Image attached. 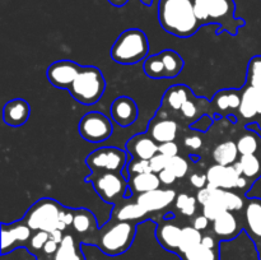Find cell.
I'll return each mask as SVG.
<instances>
[{
    "label": "cell",
    "mask_w": 261,
    "mask_h": 260,
    "mask_svg": "<svg viewBox=\"0 0 261 260\" xmlns=\"http://www.w3.org/2000/svg\"><path fill=\"white\" fill-rule=\"evenodd\" d=\"M64 205L55 199L42 198L36 201L23 217L32 231L53 232L60 229V216Z\"/></svg>",
    "instance_id": "cell-7"
},
{
    "label": "cell",
    "mask_w": 261,
    "mask_h": 260,
    "mask_svg": "<svg viewBox=\"0 0 261 260\" xmlns=\"http://www.w3.org/2000/svg\"><path fill=\"white\" fill-rule=\"evenodd\" d=\"M31 106L25 99L13 98L3 107V120L8 126L19 127L28 121Z\"/></svg>",
    "instance_id": "cell-18"
},
{
    "label": "cell",
    "mask_w": 261,
    "mask_h": 260,
    "mask_svg": "<svg viewBox=\"0 0 261 260\" xmlns=\"http://www.w3.org/2000/svg\"><path fill=\"white\" fill-rule=\"evenodd\" d=\"M227 211H228L227 206L223 203H219V201H209L208 204L203 205V214L211 222L216 221L218 217H221Z\"/></svg>",
    "instance_id": "cell-41"
},
{
    "label": "cell",
    "mask_w": 261,
    "mask_h": 260,
    "mask_svg": "<svg viewBox=\"0 0 261 260\" xmlns=\"http://www.w3.org/2000/svg\"><path fill=\"white\" fill-rule=\"evenodd\" d=\"M201 245L209 247V249H216L219 250V239L216 235H203L201 239Z\"/></svg>",
    "instance_id": "cell-47"
},
{
    "label": "cell",
    "mask_w": 261,
    "mask_h": 260,
    "mask_svg": "<svg viewBox=\"0 0 261 260\" xmlns=\"http://www.w3.org/2000/svg\"><path fill=\"white\" fill-rule=\"evenodd\" d=\"M126 152L132 155V158L138 160H148L154 157L158 153L160 144L153 138H150L147 133L135 134L126 142Z\"/></svg>",
    "instance_id": "cell-16"
},
{
    "label": "cell",
    "mask_w": 261,
    "mask_h": 260,
    "mask_svg": "<svg viewBox=\"0 0 261 260\" xmlns=\"http://www.w3.org/2000/svg\"><path fill=\"white\" fill-rule=\"evenodd\" d=\"M195 14L201 25L217 24V35L227 32L237 36L239 30L246 24L245 19L236 17L234 0H193Z\"/></svg>",
    "instance_id": "cell-3"
},
{
    "label": "cell",
    "mask_w": 261,
    "mask_h": 260,
    "mask_svg": "<svg viewBox=\"0 0 261 260\" xmlns=\"http://www.w3.org/2000/svg\"><path fill=\"white\" fill-rule=\"evenodd\" d=\"M190 184L196 188L198 190L200 189H204L206 185H208V177H206V173H193L190 176Z\"/></svg>",
    "instance_id": "cell-45"
},
{
    "label": "cell",
    "mask_w": 261,
    "mask_h": 260,
    "mask_svg": "<svg viewBox=\"0 0 261 260\" xmlns=\"http://www.w3.org/2000/svg\"><path fill=\"white\" fill-rule=\"evenodd\" d=\"M140 3H142L143 5H145V7H150L153 3V0H139Z\"/></svg>",
    "instance_id": "cell-51"
},
{
    "label": "cell",
    "mask_w": 261,
    "mask_h": 260,
    "mask_svg": "<svg viewBox=\"0 0 261 260\" xmlns=\"http://www.w3.org/2000/svg\"><path fill=\"white\" fill-rule=\"evenodd\" d=\"M178 256L181 260H219V250L209 249L200 244Z\"/></svg>",
    "instance_id": "cell-34"
},
{
    "label": "cell",
    "mask_w": 261,
    "mask_h": 260,
    "mask_svg": "<svg viewBox=\"0 0 261 260\" xmlns=\"http://www.w3.org/2000/svg\"><path fill=\"white\" fill-rule=\"evenodd\" d=\"M209 223H211V221H209L208 218H206L204 214H200V216H196L195 218H194L193 221V226L195 227L198 231L203 232L205 231V229H208L209 227Z\"/></svg>",
    "instance_id": "cell-48"
},
{
    "label": "cell",
    "mask_w": 261,
    "mask_h": 260,
    "mask_svg": "<svg viewBox=\"0 0 261 260\" xmlns=\"http://www.w3.org/2000/svg\"><path fill=\"white\" fill-rule=\"evenodd\" d=\"M212 231L219 240H233L242 231V224L234 216L233 212L227 211L221 217L212 222Z\"/></svg>",
    "instance_id": "cell-21"
},
{
    "label": "cell",
    "mask_w": 261,
    "mask_h": 260,
    "mask_svg": "<svg viewBox=\"0 0 261 260\" xmlns=\"http://www.w3.org/2000/svg\"><path fill=\"white\" fill-rule=\"evenodd\" d=\"M178 133V124L172 119L166 117H154L149 121L147 127V134L155 140L158 144L167 142H175Z\"/></svg>",
    "instance_id": "cell-17"
},
{
    "label": "cell",
    "mask_w": 261,
    "mask_h": 260,
    "mask_svg": "<svg viewBox=\"0 0 261 260\" xmlns=\"http://www.w3.org/2000/svg\"><path fill=\"white\" fill-rule=\"evenodd\" d=\"M33 231L23 219L13 223H2V255L10 254L15 249L27 247Z\"/></svg>",
    "instance_id": "cell-11"
},
{
    "label": "cell",
    "mask_w": 261,
    "mask_h": 260,
    "mask_svg": "<svg viewBox=\"0 0 261 260\" xmlns=\"http://www.w3.org/2000/svg\"><path fill=\"white\" fill-rule=\"evenodd\" d=\"M138 222L110 219L107 224L99 227L83 244L96 245L103 254L117 256L126 252L137 235Z\"/></svg>",
    "instance_id": "cell-2"
},
{
    "label": "cell",
    "mask_w": 261,
    "mask_h": 260,
    "mask_svg": "<svg viewBox=\"0 0 261 260\" xmlns=\"http://www.w3.org/2000/svg\"><path fill=\"white\" fill-rule=\"evenodd\" d=\"M160 54L162 56L163 64H165L166 79L176 78L182 71L184 66H185L184 59L181 58V55L177 51L170 50V48H166V50L161 51Z\"/></svg>",
    "instance_id": "cell-30"
},
{
    "label": "cell",
    "mask_w": 261,
    "mask_h": 260,
    "mask_svg": "<svg viewBox=\"0 0 261 260\" xmlns=\"http://www.w3.org/2000/svg\"><path fill=\"white\" fill-rule=\"evenodd\" d=\"M176 191L172 189H157L148 193L135 195V201L140 204L148 213L160 212L170 206L176 200Z\"/></svg>",
    "instance_id": "cell-14"
},
{
    "label": "cell",
    "mask_w": 261,
    "mask_h": 260,
    "mask_svg": "<svg viewBox=\"0 0 261 260\" xmlns=\"http://www.w3.org/2000/svg\"><path fill=\"white\" fill-rule=\"evenodd\" d=\"M107 2H109L111 5H114V7L121 8V7H125V5L129 3V0H107Z\"/></svg>",
    "instance_id": "cell-50"
},
{
    "label": "cell",
    "mask_w": 261,
    "mask_h": 260,
    "mask_svg": "<svg viewBox=\"0 0 261 260\" xmlns=\"http://www.w3.org/2000/svg\"><path fill=\"white\" fill-rule=\"evenodd\" d=\"M206 177H208V185L223 189V190L237 189V190H244L245 193H247V190H250V188L254 185L237 171L234 165L223 166L216 163L208 168Z\"/></svg>",
    "instance_id": "cell-10"
},
{
    "label": "cell",
    "mask_w": 261,
    "mask_h": 260,
    "mask_svg": "<svg viewBox=\"0 0 261 260\" xmlns=\"http://www.w3.org/2000/svg\"><path fill=\"white\" fill-rule=\"evenodd\" d=\"M86 183L92 184L97 195L107 204L119 205L125 201V194L129 189V181L121 172H91Z\"/></svg>",
    "instance_id": "cell-6"
},
{
    "label": "cell",
    "mask_w": 261,
    "mask_h": 260,
    "mask_svg": "<svg viewBox=\"0 0 261 260\" xmlns=\"http://www.w3.org/2000/svg\"><path fill=\"white\" fill-rule=\"evenodd\" d=\"M129 181V188L134 193V195L148 193V191L157 190L161 188L162 183L160 180V176L155 172H145L139 175H133L127 178Z\"/></svg>",
    "instance_id": "cell-25"
},
{
    "label": "cell",
    "mask_w": 261,
    "mask_h": 260,
    "mask_svg": "<svg viewBox=\"0 0 261 260\" xmlns=\"http://www.w3.org/2000/svg\"><path fill=\"white\" fill-rule=\"evenodd\" d=\"M236 144L240 155L255 154L261 152V137L255 130L247 129V132L239 138Z\"/></svg>",
    "instance_id": "cell-31"
},
{
    "label": "cell",
    "mask_w": 261,
    "mask_h": 260,
    "mask_svg": "<svg viewBox=\"0 0 261 260\" xmlns=\"http://www.w3.org/2000/svg\"><path fill=\"white\" fill-rule=\"evenodd\" d=\"M79 135L88 143L106 142L114 133V125L105 114L98 111L87 112L78 124Z\"/></svg>",
    "instance_id": "cell-9"
},
{
    "label": "cell",
    "mask_w": 261,
    "mask_h": 260,
    "mask_svg": "<svg viewBox=\"0 0 261 260\" xmlns=\"http://www.w3.org/2000/svg\"><path fill=\"white\" fill-rule=\"evenodd\" d=\"M126 177L129 178L133 175H139V173L153 172L150 167V162L148 160H138V158H132L127 163L126 168Z\"/></svg>",
    "instance_id": "cell-39"
},
{
    "label": "cell",
    "mask_w": 261,
    "mask_h": 260,
    "mask_svg": "<svg viewBox=\"0 0 261 260\" xmlns=\"http://www.w3.org/2000/svg\"><path fill=\"white\" fill-rule=\"evenodd\" d=\"M162 222L163 223L158 224L155 237L163 249L176 254L181 244L182 227L173 223V219H163Z\"/></svg>",
    "instance_id": "cell-19"
},
{
    "label": "cell",
    "mask_w": 261,
    "mask_h": 260,
    "mask_svg": "<svg viewBox=\"0 0 261 260\" xmlns=\"http://www.w3.org/2000/svg\"><path fill=\"white\" fill-rule=\"evenodd\" d=\"M71 228L76 235L82 236V244L99 228V223L91 211L86 208L74 209V219Z\"/></svg>",
    "instance_id": "cell-22"
},
{
    "label": "cell",
    "mask_w": 261,
    "mask_h": 260,
    "mask_svg": "<svg viewBox=\"0 0 261 260\" xmlns=\"http://www.w3.org/2000/svg\"><path fill=\"white\" fill-rule=\"evenodd\" d=\"M168 161H170V158L166 157V155H163V154H161V153H157L154 157L150 158L149 160L150 167H152L153 172L158 173V172H161L162 170H165V168H167Z\"/></svg>",
    "instance_id": "cell-43"
},
{
    "label": "cell",
    "mask_w": 261,
    "mask_h": 260,
    "mask_svg": "<svg viewBox=\"0 0 261 260\" xmlns=\"http://www.w3.org/2000/svg\"><path fill=\"white\" fill-rule=\"evenodd\" d=\"M246 83L254 87H261V55L252 56L247 65Z\"/></svg>",
    "instance_id": "cell-35"
},
{
    "label": "cell",
    "mask_w": 261,
    "mask_h": 260,
    "mask_svg": "<svg viewBox=\"0 0 261 260\" xmlns=\"http://www.w3.org/2000/svg\"><path fill=\"white\" fill-rule=\"evenodd\" d=\"M132 155L116 147H101L89 153L86 165L91 172H124Z\"/></svg>",
    "instance_id": "cell-8"
},
{
    "label": "cell",
    "mask_w": 261,
    "mask_h": 260,
    "mask_svg": "<svg viewBox=\"0 0 261 260\" xmlns=\"http://www.w3.org/2000/svg\"><path fill=\"white\" fill-rule=\"evenodd\" d=\"M167 168L172 171L176 177L182 178L189 172V162L185 158L181 157V155H175V157L170 158Z\"/></svg>",
    "instance_id": "cell-40"
},
{
    "label": "cell",
    "mask_w": 261,
    "mask_h": 260,
    "mask_svg": "<svg viewBox=\"0 0 261 260\" xmlns=\"http://www.w3.org/2000/svg\"><path fill=\"white\" fill-rule=\"evenodd\" d=\"M158 176H160V180L161 183H162V185L165 186L173 185V184L176 183V180H177V177L173 175L172 171L168 170V168H165V170H162L161 172H158Z\"/></svg>",
    "instance_id": "cell-46"
},
{
    "label": "cell",
    "mask_w": 261,
    "mask_h": 260,
    "mask_svg": "<svg viewBox=\"0 0 261 260\" xmlns=\"http://www.w3.org/2000/svg\"><path fill=\"white\" fill-rule=\"evenodd\" d=\"M111 117L117 125L122 127L134 124L139 115L137 102L127 96H119L111 103Z\"/></svg>",
    "instance_id": "cell-15"
},
{
    "label": "cell",
    "mask_w": 261,
    "mask_h": 260,
    "mask_svg": "<svg viewBox=\"0 0 261 260\" xmlns=\"http://www.w3.org/2000/svg\"><path fill=\"white\" fill-rule=\"evenodd\" d=\"M205 98H196L195 96H193L191 98H189L185 103L181 107L180 112L182 114V116L185 117L186 120H190V121H194V120H198L199 117L201 116V112H199V103L204 101Z\"/></svg>",
    "instance_id": "cell-37"
},
{
    "label": "cell",
    "mask_w": 261,
    "mask_h": 260,
    "mask_svg": "<svg viewBox=\"0 0 261 260\" xmlns=\"http://www.w3.org/2000/svg\"><path fill=\"white\" fill-rule=\"evenodd\" d=\"M106 89V79L97 66H82L81 71L74 79L68 92L79 103L91 105L97 103L103 96Z\"/></svg>",
    "instance_id": "cell-5"
},
{
    "label": "cell",
    "mask_w": 261,
    "mask_h": 260,
    "mask_svg": "<svg viewBox=\"0 0 261 260\" xmlns=\"http://www.w3.org/2000/svg\"><path fill=\"white\" fill-rule=\"evenodd\" d=\"M193 96V92H191V89L188 86L176 84V86H171L166 91V93L163 94L162 105L163 106L167 105L170 109L175 110V111H180L182 105Z\"/></svg>",
    "instance_id": "cell-27"
},
{
    "label": "cell",
    "mask_w": 261,
    "mask_h": 260,
    "mask_svg": "<svg viewBox=\"0 0 261 260\" xmlns=\"http://www.w3.org/2000/svg\"><path fill=\"white\" fill-rule=\"evenodd\" d=\"M242 228L254 242L259 260H261V198L246 199Z\"/></svg>",
    "instance_id": "cell-12"
},
{
    "label": "cell",
    "mask_w": 261,
    "mask_h": 260,
    "mask_svg": "<svg viewBox=\"0 0 261 260\" xmlns=\"http://www.w3.org/2000/svg\"><path fill=\"white\" fill-rule=\"evenodd\" d=\"M144 73L145 75L152 79H166V69L163 64L161 54L148 56L144 60Z\"/></svg>",
    "instance_id": "cell-33"
},
{
    "label": "cell",
    "mask_w": 261,
    "mask_h": 260,
    "mask_svg": "<svg viewBox=\"0 0 261 260\" xmlns=\"http://www.w3.org/2000/svg\"><path fill=\"white\" fill-rule=\"evenodd\" d=\"M212 105L217 114L234 116V111H239L241 105V92L240 89H221L212 98Z\"/></svg>",
    "instance_id": "cell-20"
},
{
    "label": "cell",
    "mask_w": 261,
    "mask_h": 260,
    "mask_svg": "<svg viewBox=\"0 0 261 260\" xmlns=\"http://www.w3.org/2000/svg\"><path fill=\"white\" fill-rule=\"evenodd\" d=\"M176 208L186 217H191L195 214L196 212V204H198V200L194 196L189 195V194H178L176 196Z\"/></svg>",
    "instance_id": "cell-36"
},
{
    "label": "cell",
    "mask_w": 261,
    "mask_h": 260,
    "mask_svg": "<svg viewBox=\"0 0 261 260\" xmlns=\"http://www.w3.org/2000/svg\"><path fill=\"white\" fill-rule=\"evenodd\" d=\"M185 145L191 150H196L203 145V140H201L200 137L198 135H191V137H188L185 139Z\"/></svg>",
    "instance_id": "cell-49"
},
{
    "label": "cell",
    "mask_w": 261,
    "mask_h": 260,
    "mask_svg": "<svg viewBox=\"0 0 261 260\" xmlns=\"http://www.w3.org/2000/svg\"><path fill=\"white\" fill-rule=\"evenodd\" d=\"M149 41L139 28H129L120 33L110 50L112 60L121 65H134L148 58Z\"/></svg>",
    "instance_id": "cell-4"
},
{
    "label": "cell",
    "mask_w": 261,
    "mask_h": 260,
    "mask_svg": "<svg viewBox=\"0 0 261 260\" xmlns=\"http://www.w3.org/2000/svg\"><path fill=\"white\" fill-rule=\"evenodd\" d=\"M48 239H50V232L33 231V235L32 237H31L27 249L30 250L33 255L38 256V252L42 251L43 246H45L46 242L48 241Z\"/></svg>",
    "instance_id": "cell-38"
},
{
    "label": "cell",
    "mask_w": 261,
    "mask_h": 260,
    "mask_svg": "<svg viewBox=\"0 0 261 260\" xmlns=\"http://www.w3.org/2000/svg\"><path fill=\"white\" fill-rule=\"evenodd\" d=\"M241 105H240L239 114L244 120H247L249 124L255 122L256 117L259 116V111H257V105L255 101L254 94V87L250 84H245L241 89Z\"/></svg>",
    "instance_id": "cell-26"
},
{
    "label": "cell",
    "mask_w": 261,
    "mask_h": 260,
    "mask_svg": "<svg viewBox=\"0 0 261 260\" xmlns=\"http://www.w3.org/2000/svg\"><path fill=\"white\" fill-rule=\"evenodd\" d=\"M255 122H256V124H257V126H259V129L261 130V115H260L259 117H257L256 120H255Z\"/></svg>",
    "instance_id": "cell-52"
},
{
    "label": "cell",
    "mask_w": 261,
    "mask_h": 260,
    "mask_svg": "<svg viewBox=\"0 0 261 260\" xmlns=\"http://www.w3.org/2000/svg\"><path fill=\"white\" fill-rule=\"evenodd\" d=\"M51 260H84L83 252L81 251L79 242L76 241L74 235H64L63 241Z\"/></svg>",
    "instance_id": "cell-28"
},
{
    "label": "cell",
    "mask_w": 261,
    "mask_h": 260,
    "mask_svg": "<svg viewBox=\"0 0 261 260\" xmlns=\"http://www.w3.org/2000/svg\"><path fill=\"white\" fill-rule=\"evenodd\" d=\"M239 148L237 144L232 140H226L221 143L213 149V158L216 163L223 166H231L237 162L239 158Z\"/></svg>",
    "instance_id": "cell-29"
},
{
    "label": "cell",
    "mask_w": 261,
    "mask_h": 260,
    "mask_svg": "<svg viewBox=\"0 0 261 260\" xmlns=\"http://www.w3.org/2000/svg\"><path fill=\"white\" fill-rule=\"evenodd\" d=\"M178 152H180V149H178V145L175 142L162 143V144H160V148H158V153L168 158L178 155Z\"/></svg>",
    "instance_id": "cell-44"
},
{
    "label": "cell",
    "mask_w": 261,
    "mask_h": 260,
    "mask_svg": "<svg viewBox=\"0 0 261 260\" xmlns=\"http://www.w3.org/2000/svg\"><path fill=\"white\" fill-rule=\"evenodd\" d=\"M158 22L170 35L188 38L200 30L193 0H160Z\"/></svg>",
    "instance_id": "cell-1"
},
{
    "label": "cell",
    "mask_w": 261,
    "mask_h": 260,
    "mask_svg": "<svg viewBox=\"0 0 261 260\" xmlns=\"http://www.w3.org/2000/svg\"><path fill=\"white\" fill-rule=\"evenodd\" d=\"M213 121L214 117L209 116L208 114H204L201 115L198 120H195V122L191 124V129L196 130V132L199 133H206L211 129L212 125H213Z\"/></svg>",
    "instance_id": "cell-42"
},
{
    "label": "cell",
    "mask_w": 261,
    "mask_h": 260,
    "mask_svg": "<svg viewBox=\"0 0 261 260\" xmlns=\"http://www.w3.org/2000/svg\"><path fill=\"white\" fill-rule=\"evenodd\" d=\"M234 167L250 183H256L261 177V152L255 154L240 155L239 161L234 163Z\"/></svg>",
    "instance_id": "cell-23"
},
{
    "label": "cell",
    "mask_w": 261,
    "mask_h": 260,
    "mask_svg": "<svg viewBox=\"0 0 261 260\" xmlns=\"http://www.w3.org/2000/svg\"><path fill=\"white\" fill-rule=\"evenodd\" d=\"M129 201L124 204H119L115 206L114 212L111 214V219L115 221H130V222H138L139 223L140 219H145L148 213L138 201Z\"/></svg>",
    "instance_id": "cell-24"
},
{
    "label": "cell",
    "mask_w": 261,
    "mask_h": 260,
    "mask_svg": "<svg viewBox=\"0 0 261 260\" xmlns=\"http://www.w3.org/2000/svg\"><path fill=\"white\" fill-rule=\"evenodd\" d=\"M190 158H191V160H193V162H198L199 155H193V154H191V155H190Z\"/></svg>",
    "instance_id": "cell-53"
},
{
    "label": "cell",
    "mask_w": 261,
    "mask_h": 260,
    "mask_svg": "<svg viewBox=\"0 0 261 260\" xmlns=\"http://www.w3.org/2000/svg\"><path fill=\"white\" fill-rule=\"evenodd\" d=\"M81 69L82 65L75 61L58 60L48 65L47 70H46V76L54 87L68 91Z\"/></svg>",
    "instance_id": "cell-13"
},
{
    "label": "cell",
    "mask_w": 261,
    "mask_h": 260,
    "mask_svg": "<svg viewBox=\"0 0 261 260\" xmlns=\"http://www.w3.org/2000/svg\"><path fill=\"white\" fill-rule=\"evenodd\" d=\"M201 239H203V233L195 228L194 226H186L182 227V235H181V244L178 247L176 255H181L184 252L189 251V250L194 249L195 246L201 244Z\"/></svg>",
    "instance_id": "cell-32"
}]
</instances>
